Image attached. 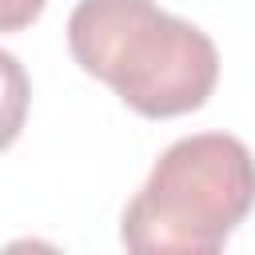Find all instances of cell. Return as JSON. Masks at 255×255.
I'll return each mask as SVG.
<instances>
[{"label": "cell", "instance_id": "obj_1", "mask_svg": "<svg viewBox=\"0 0 255 255\" xmlns=\"http://www.w3.org/2000/svg\"><path fill=\"white\" fill-rule=\"evenodd\" d=\"M68 52L143 120L199 112L219 84L215 40L155 0H80L68 16Z\"/></svg>", "mask_w": 255, "mask_h": 255}, {"label": "cell", "instance_id": "obj_2", "mask_svg": "<svg viewBox=\"0 0 255 255\" xmlns=\"http://www.w3.org/2000/svg\"><path fill=\"white\" fill-rule=\"evenodd\" d=\"M255 211V155L239 135L195 131L163 147L120 219L128 255H223Z\"/></svg>", "mask_w": 255, "mask_h": 255}, {"label": "cell", "instance_id": "obj_3", "mask_svg": "<svg viewBox=\"0 0 255 255\" xmlns=\"http://www.w3.org/2000/svg\"><path fill=\"white\" fill-rule=\"evenodd\" d=\"M28 104H32V80L24 64L0 48V151H8L24 124H28Z\"/></svg>", "mask_w": 255, "mask_h": 255}, {"label": "cell", "instance_id": "obj_4", "mask_svg": "<svg viewBox=\"0 0 255 255\" xmlns=\"http://www.w3.org/2000/svg\"><path fill=\"white\" fill-rule=\"evenodd\" d=\"M48 0H0V32H24L40 20Z\"/></svg>", "mask_w": 255, "mask_h": 255}, {"label": "cell", "instance_id": "obj_5", "mask_svg": "<svg viewBox=\"0 0 255 255\" xmlns=\"http://www.w3.org/2000/svg\"><path fill=\"white\" fill-rule=\"evenodd\" d=\"M0 255H64V251L48 239H12L8 247H0Z\"/></svg>", "mask_w": 255, "mask_h": 255}]
</instances>
